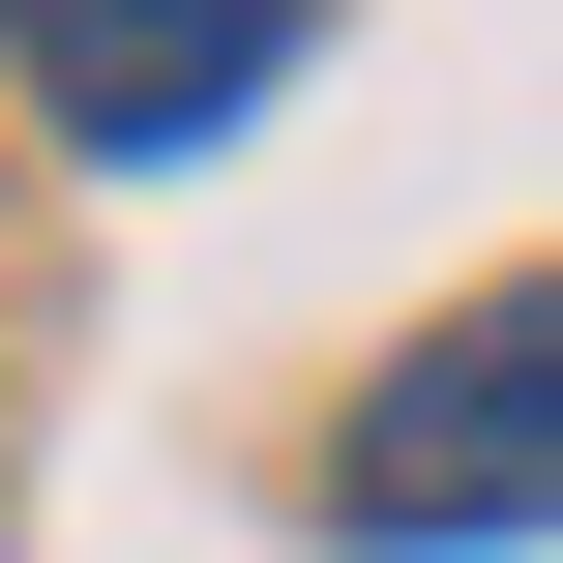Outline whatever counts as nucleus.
<instances>
[{"mask_svg": "<svg viewBox=\"0 0 563 563\" xmlns=\"http://www.w3.org/2000/svg\"><path fill=\"white\" fill-rule=\"evenodd\" d=\"M534 386H563V356H534V297H475V327L356 416V534H386V563H505V534L563 505V416H534Z\"/></svg>", "mask_w": 563, "mask_h": 563, "instance_id": "f257e3e1", "label": "nucleus"}, {"mask_svg": "<svg viewBox=\"0 0 563 563\" xmlns=\"http://www.w3.org/2000/svg\"><path fill=\"white\" fill-rule=\"evenodd\" d=\"M267 59H297V0H30V89H59V148H119V178L208 148Z\"/></svg>", "mask_w": 563, "mask_h": 563, "instance_id": "f03ea898", "label": "nucleus"}]
</instances>
